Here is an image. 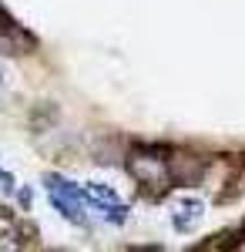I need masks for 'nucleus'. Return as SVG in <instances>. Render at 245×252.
<instances>
[{
  "label": "nucleus",
  "instance_id": "1",
  "mask_svg": "<svg viewBox=\"0 0 245 252\" xmlns=\"http://www.w3.org/2000/svg\"><path fill=\"white\" fill-rule=\"evenodd\" d=\"M128 168H131V175L141 182V185H148V189H165V185L171 182L168 161L158 158V155H131Z\"/></svg>",
  "mask_w": 245,
  "mask_h": 252
}]
</instances>
